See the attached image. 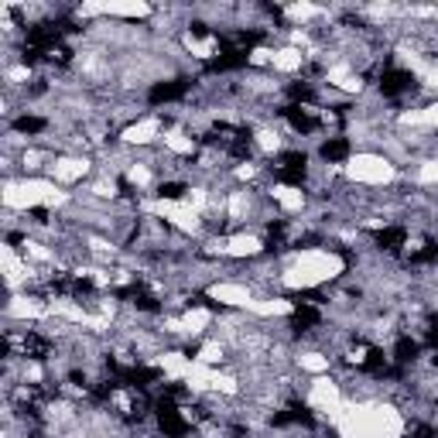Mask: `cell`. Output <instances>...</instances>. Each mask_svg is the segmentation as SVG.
I'll use <instances>...</instances> for the list:
<instances>
[{"mask_svg": "<svg viewBox=\"0 0 438 438\" xmlns=\"http://www.w3.org/2000/svg\"><path fill=\"white\" fill-rule=\"evenodd\" d=\"M343 438H401L404 418L391 404H343L332 418Z\"/></svg>", "mask_w": 438, "mask_h": 438, "instance_id": "obj_1", "label": "cell"}, {"mask_svg": "<svg viewBox=\"0 0 438 438\" xmlns=\"http://www.w3.org/2000/svg\"><path fill=\"white\" fill-rule=\"evenodd\" d=\"M336 274H343V257L339 254H328V250H305L298 254L295 264L285 271V281L288 288H315V285H326L332 281Z\"/></svg>", "mask_w": 438, "mask_h": 438, "instance_id": "obj_2", "label": "cell"}, {"mask_svg": "<svg viewBox=\"0 0 438 438\" xmlns=\"http://www.w3.org/2000/svg\"><path fill=\"white\" fill-rule=\"evenodd\" d=\"M62 202H69V192H59L55 182H45V178L4 185V206L7 209H35V206H62Z\"/></svg>", "mask_w": 438, "mask_h": 438, "instance_id": "obj_3", "label": "cell"}, {"mask_svg": "<svg viewBox=\"0 0 438 438\" xmlns=\"http://www.w3.org/2000/svg\"><path fill=\"white\" fill-rule=\"evenodd\" d=\"M343 172L353 178V182H360V185H387V182H394V165L387 161V158H380V154H356L350 158L346 165H343Z\"/></svg>", "mask_w": 438, "mask_h": 438, "instance_id": "obj_4", "label": "cell"}, {"mask_svg": "<svg viewBox=\"0 0 438 438\" xmlns=\"http://www.w3.org/2000/svg\"><path fill=\"white\" fill-rule=\"evenodd\" d=\"M144 209L154 213V216H165L168 223H175L178 230H185V233H196L199 230V213L185 202V199H154V202H148Z\"/></svg>", "mask_w": 438, "mask_h": 438, "instance_id": "obj_5", "label": "cell"}, {"mask_svg": "<svg viewBox=\"0 0 438 438\" xmlns=\"http://www.w3.org/2000/svg\"><path fill=\"white\" fill-rule=\"evenodd\" d=\"M83 14L93 18V14H113V18H148L151 7L141 4V0H93V4H83Z\"/></svg>", "mask_w": 438, "mask_h": 438, "instance_id": "obj_6", "label": "cell"}, {"mask_svg": "<svg viewBox=\"0 0 438 438\" xmlns=\"http://www.w3.org/2000/svg\"><path fill=\"white\" fill-rule=\"evenodd\" d=\"M308 404H312L315 411H322V415L336 418V411H339L346 401L339 394V384H332L328 377H319V380L312 384V391H308Z\"/></svg>", "mask_w": 438, "mask_h": 438, "instance_id": "obj_7", "label": "cell"}, {"mask_svg": "<svg viewBox=\"0 0 438 438\" xmlns=\"http://www.w3.org/2000/svg\"><path fill=\"white\" fill-rule=\"evenodd\" d=\"M209 298H213V302H223V305H233V308H247L250 302H254V295H250L247 288H243V285H230V281L209 288Z\"/></svg>", "mask_w": 438, "mask_h": 438, "instance_id": "obj_8", "label": "cell"}, {"mask_svg": "<svg viewBox=\"0 0 438 438\" xmlns=\"http://www.w3.org/2000/svg\"><path fill=\"white\" fill-rule=\"evenodd\" d=\"M86 172H89L86 158H59V161L52 165V175H55V182H79Z\"/></svg>", "mask_w": 438, "mask_h": 438, "instance_id": "obj_9", "label": "cell"}, {"mask_svg": "<svg viewBox=\"0 0 438 438\" xmlns=\"http://www.w3.org/2000/svg\"><path fill=\"white\" fill-rule=\"evenodd\" d=\"M158 134H161L158 117H144V120H137V124H131V127L124 131V141H127V144H151Z\"/></svg>", "mask_w": 438, "mask_h": 438, "instance_id": "obj_10", "label": "cell"}, {"mask_svg": "<svg viewBox=\"0 0 438 438\" xmlns=\"http://www.w3.org/2000/svg\"><path fill=\"white\" fill-rule=\"evenodd\" d=\"M0 261H4V274H7V285H11V288H18L24 278L31 274V271H28V264L18 261V254H14L11 247H0Z\"/></svg>", "mask_w": 438, "mask_h": 438, "instance_id": "obj_11", "label": "cell"}, {"mask_svg": "<svg viewBox=\"0 0 438 438\" xmlns=\"http://www.w3.org/2000/svg\"><path fill=\"white\" fill-rule=\"evenodd\" d=\"M226 254L230 257H254V254H261V240L250 233H237L226 240Z\"/></svg>", "mask_w": 438, "mask_h": 438, "instance_id": "obj_12", "label": "cell"}, {"mask_svg": "<svg viewBox=\"0 0 438 438\" xmlns=\"http://www.w3.org/2000/svg\"><path fill=\"white\" fill-rule=\"evenodd\" d=\"M11 315L14 319H45V315H52V308L35 302V298H14L11 302Z\"/></svg>", "mask_w": 438, "mask_h": 438, "instance_id": "obj_13", "label": "cell"}, {"mask_svg": "<svg viewBox=\"0 0 438 438\" xmlns=\"http://www.w3.org/2000/svg\"><path fill=\"white\" fill-rule=\"evenodd\" d=\"M247 312H254V315H291L295 312V305L291 302H285V298H267V302H250L247 305Z\"/></svg>", "mask_w": 438, "mask_h": 438, "instance_id": "obj_14", "label": "cell"}, {"mask_svg": "<svg viewBox=\"0 0 438 438\" xmlns=\"http://www.w3.org/2000/svg\"><path fill=\"white\" fill-rule=\"evenodd\" d=\"M302 52L295 48V45H288V48H281V52H274V59H271V66L278 69V72H295V69H302Z\"/></svg>", "mask_w": 438, "mask_h": 438, "instance_id": "obj_15", "label": "cell"}, {"mask_svg": "<svg viewBox=\"0 0 438 438\" xmlns=\"http://www.w3.org/2000/svg\"><path fill=\"white\" fill-rule=\"evenodd\" d=\"M161 367L168 377H175V380H185L189 373H192V360H185L182 353H165L161 356Z\"/></svg>", "mask_w": 438, "mask_h": 438, "instance_id": "obj_16", "label": "cell"}, {"mask_svg": "<svg viewBox=\"0 0 438 438\" xmlns=\"http://www.w3.org/2000/svg\"><path fill=\"white\" fill-rule=\"evenodd\" d=\"M274 199L285 206L288 213H298L302 206H305V196H302V189H295V185H274Z\"/></svg>", "mask_w": 438, "mask_h": 438, "instance_id": "obj_17", "label": "cell"}, {"mask_svg": "<svg viewBox=\"0 0 438 438\" xmlns=\"http://www.w3.org/2000/svg\"><path fill=\"white\" fill-rule=\"evenodd\" d=\"M52 315H62V319H69V322H79V326H93V319H89L86 312L79 305H72V302H52Z\"/></svg>", "mask_w": 438, "mask_h": 438, "instance_id": "obj_18", "label": "cell"}, {"mask_svg": "<svg viewBox=\"0 0 438 438\" xmlns=\"http://www.w3.org/2000/svg\"><path fill=\"white\" fill-rule=\"evenodd\" d=\"M209 319H213V315H209L206 308H192V312H189V315L182 319V332H189V336H199L202 328L209 326Z\"/></svg>", "mask_w": 438, "mask_h": 438, "instance_id": "obj_19", "label": "cell"}, {"mask_svg": "<svg viewBox=\"0 0 438 438\" xmlns=\"http://www.w3.org/2000/svg\"><path fill=\"white\" fill-rule=\"evenodd\" d=\"M401 124H428V127H438V103H432V107H425V110H411V113H404Z\"/></svg>", "mask_w": 438, "mask_h": 438, "instance_id": "obj_20", "label": "cell"}, {"mask_svg": "<svg viewBox=\"0 0 438 438\" xmlns=\"http://www.w3.org/2000/svg\"><path fill=\"white\" fill-rule=\"evenodd\" d=\"M165 144H168V151H175V154H192V137H185L182 131H172V134H165Z\"/></svg>", "mask_w": 438, "mask_h": 438, "instance_id": "obj_21", "label": "cell"}, {"mask_svg": "<svg viewBox=\"0 0 438 438\" xmlns=\"http://www.w3.org/2000/svg\"><path fill=\"white\" fill-rule=\"evenodd\" d=\"M213 391H219V394H237V391H240V384H237L230 373L213 370Z\"/></svg>", "mask_w": 438, "mask_h": 438, "instance_id": "obj_22", "label": "cell"}, {"mask_svg": "<svg viewBox=\"0 0 438 438\" xmlns=\"http://www.w3.org/2000/svg\"><path fill=\"white\" fill-rule=\"evenodd\" d=\"M185 48L196 55V59H209V55H216V42L213 38H206V42H196V38H185Z\"/></svg>", "mask_w": 438, "mask_h": 438, "instance_id": "obj_23", "label": "cell"}, {"mask_svg": "<svg viewBox=\"0 0 438 438\" xmlns=\"http://www.w3.org/2000/svg\"><path fill=\"white\" fill-rule=\"evenodd\" d=\"M288 14H291L295 21H308V18H319V14H322V7H315V4H291V7H288Z\"/></svg>", "mask_w": 438, "mask_h": 438, "instance_id": "obj_24", "label": "cell"}, {"mask_svg": "<svg viewBox=\"0 0 438 438\" xmlns=\"http://www.w3.org/2000/svg\"><path fill=\"white\" fill-rule=\"evenodd\" d=\"M298 360H302V367H305V370H312V373L328 370V360L322 356V353H305V356H298Z\"/></svg>", "mask_w": 438, "mask_h": 438, "instance_id": "obj_25", "label": "cell"}, {"mask_svg": "<svg viewBox=\"0 0 438 438\" xmlns=\"http://www.w3.org/2000/svg\"><path fill=\"white\" fill-rule=\"evenodd\" d=\"M219 360H223V346L219 343H206L202 353H199V363H206V367H216Z\"/></svg>", "mask_w": 438, "mask_h": 438, "instance_id": "obj_26", "label": "cell"}, {"mask_svg": "<svg viewBox=\"0 0 438 438\" xmlns=\"http://www.w3.org/2000/svg\"><path fill=\"white\" fill-rule=\"evenodd\" d=\"M257 144H261V151H278V148H281V137H278V134L274 131H261L257 134Z\"/></svg>", "mask_w": 438, "mask_h": 438, "instance_id": "obj_27", "label": "cell"}, {"mask_svg": "<svg viewBox=\"0 0 438 438\" xmlns=\"http://www.w3.org/2000/svg\"><path fill=\"white\" fill-rule=\"evenodd\" d=\"M418 182H421V185H432V182H438V161H425V165H421V172H418Z\"/></svg>", "mask_w": 438, "mask_h": 438, "instance_id": "obj_28", "label": "cell"}, {"mask_svg": "<svg viewBox=\"0 0 438 438\" xmlns=\"http://www.w3.org/2000/svg\"><path fill=\"white\" fill-rule=\"evenodd\" d=\"M243 213H247V196H243V192H233V196H230V216L240 219Z\"/></svg>", "mask_w": 438, "mask_h": 438, "instance_id": "obj_29", "label": "cell"}, {"mask_svg": "<svg viewBox=\"0 0 438 438\" xmlns=\"http://www.w3.org/2000/svg\"><path fill=\"white\" fill-rule=\"evenodd\" d=\"M350 76H353L350 66H332V69H328V83H332V86H343Z\"/></svg>", "mask_w": 438, "mask_h": 438, "instance_id": "obj_30", "label": "cell"}, {"mask_svg": "<svg viewBox=\"0 0 438 438\" xmlns=\"http://www.w3.org/2000/svg\"><path fill=\"white\" fill-rule=\"evenodd\" d=\"M271 59H274L271 48H254V52H250V62H254V66H267Z\"/></svg>", "mask_w": 438, "mask_h": 438, "instance_id": "obj_31", "label": "cell"}, {"mask_svg": "<svg viewBox=\"0 0 438 438\" xmlns=\"http://www.w3.org/2000/svg\"><path fill=\"white\" fill-rule=\"evenodd\" d=\"M131 182H134V185H148V182H151L148 168H144V165H134V168H131Z\"/></svg>", "mask_w": 438, "mask_h": 438, "instance_id": "obj_32", "label": "cell"}, {"mask_svg": "<svg viewBox=\"0 0 438 438\" xmlns=\"http://www.w3.org/2000/svg\"><path fill=\"white\" fill-rule=\"evenodd\" d=\"M185 202H189V206H192V209H202V206H206V192H202V189H192V192H189V196H185Z\"/></svg>", "mask_w": 438, "mask_h": 438, "instance_id": "obj_33", "label": "cell"}, {"mask_svg": "<svg viewBox=\"0 0 438 438\" xmlns=\"http://www.w3.org/2000/svg\"><path fill=\"white\" fill-rule=\"evenodd\" d=\"M421 79H425V86L438 89V69H425V72H421Z\"/></svg>", "mask_w": 438, "mask_h": 438, "instance_id": "obj_34", "label": "cell"}, {"mask_svg": "<svg viewBox=\"0 0 438 438\" xmlns=\"http://www.w3.org/2000/svg\"><path fill=\"white\" fill-rule=\"evenodd\" d=\"M339 89H346V93H360V89H363V83H360V76H350V79H346V83H343Z\"/></svg>", "mask_w": 438, "mask_h": 438, "instance_id": "obj_35", "label": "cell"}, {"mask_svg": "<svg viewBox=\"0 0 438 438\" xmlns=\"http://www.w3.org/2000/svg\"><path fill=\"white\" fill-rule=\"evenodd\" d=\"M38 161H42V154H38V151L24 154V165H28V168H38Z\"/></svg>", "mask_w": 438, "mask_h": 438, "instance_id": "obj_36", "label": "cell"}, {"mask_svg": "<svg viewBox=\"0 0 438 438\" xmlns=\"http://www.w3.org/2000/svg\"><path fill=\"white\" fill-rule=\"evenodd\" d=\"M96 196H113V182H100L96 185Z\"/></svg>", "mask_w": 438, "mask_h": 438, "instance_id": "obj_37", "label": "cell"}, {"mask_svg": "<svg viewBox=\"0 0 438 438\" xmlns=\"http://www.w3.org/2000/svg\"><path fill=\"white\" fill-rule=\"evenodd\" d=\"M7 76H11V79H14V83H21V79H28V69H11V72H7Z\"/></svg>", "mask_w": 438, "mask_h": 438, "instance_id": "obj_38", "label": "cell"}, {"mask_svg": "<svg viewBox=\"0 0 438 438\" xmlns=\"http://www.w3.org/2000/svg\"><path fill=\"white\" fill-rule=\"evenodd\" d=\"M28 377H31V380H42V367H38V363H31V367H28Z\"/></svg>", "mask_w": 438, "mask_h": 438, "instance_id": "obj_39", "label": "cell"}, {"mask_svg": "<svg viewBox=\"0 0 438 438\" xmlns=\"http://www.w3.org/2000/svg\"><path fill=\"white\" fill-rule=\"evenodd\" d=\"M237 175H240V178H250V175H254V165H240V168H237Z\"/></svg>", "mask_w": 438, "mask_h": 438, "instance_id": "obj_40", "label": "cell"}]
</instances>
